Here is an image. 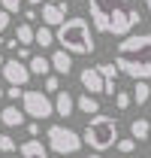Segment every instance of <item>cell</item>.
<instances>
[{
  "instance_id": "cell-1",
  "label": "cell",
  "mask_w": 151,
  "mask_h": 158,
  "mask_svg": "<svg viewBox=\"0 0 151 158\" xmlns=\"http://www.w3.org/2000/svg\"><path fill=\"white\" fill-rule=\"evenodd\" d=\"M88 15L91 24L100 34H112V37H130L133 27L142 21L139 9L133 0H88Z\"/></svg>"
},
{
  "instance_id": "cell-2",
  "label": "cell",
  "mask_w": 151,
  "mask_h": 158,
  "mask_svg": "<svg viewBox=\"0 0 151 158\" xmlns=\"http://www.w3.org/2000/svg\"><path fill=\"white\" fill-rule=\"evenodd\" d=\"M115 67L118 73H127L136 82L151 79V34H130L115 49Z\"/></svg>"
},
{
  "instance_id": "cell-3",
  "label": "cell",
  "mask_w": 151,
  "mask_h": 158,
  "mask_svg": "<svg viewBox=\"0 0 151 158\" xmlns=\"http://www.w3.org/2000/svg\"><path fill=\"white\" fill-rule=\"evenodd\" d=\"M55 43H60V49L67 55H91L94 52V31H91L88 19L73 15L55 31Z\"/></svg>"
},
{
  "instance_id": "cell-4",
  "label": "cell",
  "mask_w": 151,
  "mask_h": 158,
  "mask_svg": "<svg viewBox=\"0 0 151 158\" xmlns=\"http://www.w3.org/2000/svg\"><path fill=\"white\" fill-rule=\"evenodd\" d=\"M118 140H121V134H118V118H115V116L97 113V116L88 118L85 134H82V143H88L97 155H100V152H106V149H112Z\"/></svg>"
},
{
  "instance_id": "cell-5",
  "label": "cell",
  "mask_w": 151,
  "mask_h": 158,
  "mask_svg": "<svg viewBox=\"0 0 151 158\" xmlns=\"http://www.w3.org/2000/svg\"><path fill=\"white\" fill-rule=\"evenodd\" d=\"M45 140H48V149L57 152V158H70L82 149V137L67 125H52L45 131Z\"/></svg>"
},
{
  "instance_id": "cell-6",
  "label": "cell",
  "mask_w": 151,
  "mask_h": 158,
  "mask_svg": "<svg viewBox=\"0 0 151 158\" xmlns=\"http://www.w3.org/2000/svg\"><path fill=\"white\" fill-rule=\"evenodd\" d=\"M21 113L30 116L33 122H42V118L55 116V103L45 91H24L21 94Z\"/></svg>"
},
{
  "instance_id": "cell-7",
  "label": "cell",
  "mask_w": 151,
  "mask_h": 158,
  "mask_svg": "<svg viewBox=\"0 0 151 158\" xmlns=\"http://www.w3.org/2000/svg\"><path fill=\"white\" fill-rule=\"evenodd\" d=\"M0 73H3V79H6L12 88H24V85H27V79H30L27 64H21V61H15V58H6V64L0 67Z\"/></svg>"
},
{
  "instance_id": "cell-8",
  "label": "cell",
  "mask_w": 151,
  "mask_h": 158,
  "mask_svg": "<svg viewBox=\"0 0 151 158\" xmlns=\"http://www.w3.org/2000/svg\"><path fill=\"white\" fill-rule=\"evenodd\" d=\"M67 12H70V3L67 0H60V3H42V9H39L45 27H60L67 21Z\"/></svg>"
},
{
  "instance_id": "cell-9",
  "label": "cell",
  "mask_w": 151,
  "mask_h": 158,
  "mask_svg": "<svg viewBox=\"0 0 151 158\" xmlns=\"http://www.w3.org/2000/svg\"><path fill=\"white\" fill-rule=\"evenodd\" d=\"M79 79H82V85H85V94H91V98H97V94H103V76L97 73V67H85L82 73H79Z\"/></svg>"
},
{
  "instance_id": "cell-10",
  "label": "cell",
  "mask_w": 151,
  "mask_h": 158,
  "mask_svg": "<svg viewBox=\"0 0 151 158\" xmlns=\"http://www.w3.org/2000/svg\"><path fill=\"white\" fill-rule=\"evenodd\" d=\"M0 125H3V128H18V125H24V113H21V106H15V103L3 106V110H0Z\"/></svg>"
},
{
  "instance_id": "cell-11",
  "label": "cell",
  "mask_w": 151,
  "mask_h": 158,
  "mask_svg": "<svg viewBox=\"0 0 151 158\" xmlns=\"http://www.w3.org/2000/svg\"><path fill=\"white\" fill-rule=\"evenodd\" d=\"M21 158H48V146L45 143H39V140H24L18 146Z\"/></svg>"
},
{
  "instance_id": "cell-12",
  "label": "cell",
  "mask_w": 151,
  "mask_h": 158,
  "mask_svg": "<svg viewBox=\"0 0 151 158\" xmlns=\"http://www.w3.org/2000/svg\"><path fill=\"white\" fill-rule=\"evenodd\" d=\"M52 103H55V113L57 116H73V110H76V100H73V94H70V91H57V98L52 100Z\"/></svg>"
},
{
  "instance_id": "cell-13",
  "label": "cell",
  "mask_w": 151,
  "mask_h": 158,
  "mask_svg": "<svg viewBox=\"0 0 151 158\" xmlns=\"http://www.w3.org/2000/svg\"><path fill=\"white\" fill-rule=\"evenodd\" d=\"M48 64H52V70H57V73H60V76H67V73H70V70H73V58H70V55H67V52H64V49H57L55 55H52V58H48Z\"/></svg>"
},
{
  "instance_id": "cell-14",
  "label": "cell",
  "mask_w": 151,
  "mask_h": 158,
  "mask_svg": "<svg viewBox=\"0 0 151 158\" xmlns=\"http://www.w3.org/2000/svg\"><path fill=\"white\" fill-rule=\"evenodd\" d=\"M130 137L136 140V143L148 140L151 137V122H148V118H133V122H130Z\"/></svg>"
},
{
  "instance_id": "cell-15",
  "label": "cell",
  "mask_w": 151,
  "mask_h": 158,
  "mask_svg": "<svg viewBox=\"0 0 151 158\" xmlns=\"http://www.w3.org/2000/svg\"><path fill=\"white\" fill-rule=\"evenodd\" d=\"M76 110L85 113V116H97V113H100V100L91 98V94H79V98H76Z\"/></svg>"
},
{
  "instance_id": "cell-16",
  "label": "cell",
  "mask_w": 151,
  "mask_h": 158,
  "mask_svg": "<svg viewBox=\"0 0 151 158\" xmlns=\"http://www.w3.org/2000/svg\"><path fill=\"white\" fill-rule=\"evenodd\" d=\"M27 70H30V76H48L52 64H48V58H42V55H33V58L27 61Z\"/></svg>"
},
{
  "instance_id": "cell-17",
  "label": "cell",
  "mask_w": 151,
  "mask_h": 158,
  "mask_svg": "<svg viewBox=\"0 0 151 158\" xmlns=\"http://www.w3.org/2000/svg\"><path fill=\"white\" fill-rule=\"evenodd\" d=\"M15 43H18V46H24V49H30V43H33V24H24V21H21L18 27H15Z\"/></svg>"
},
{
  "instance_id": "cell-18",
  "label": "cell",
  "mask_w": 151,
  "mask_h": 158,
  "mask_svg": "<svg viewBox=\"0 0 151 158\" xmlns=\"http://www.w3.org/2000/svg\"><path fill=\"white\" fill-rule=\"evenodd\" d=\"M33 43H39V49H42V46H52V43H55V31L45 27V24L33 27Z\"/></svg>"
},
{
  "instance_id": "cell-19",
  "label": "cell",
  "mask_w": 151,
  "mask_h": 158,
  "mask_svg": "<svg viewBox=\"0 0 151 158\" xmlns=\"http://www.w3.org/2000/svg\"><path fill=\"white\" fill-rule=\"evenodd\" d=\"M130 98L136 100V106H145V103H148V98H151V85H148V82H136V88H133Z\"/></svg>"
},
{
  "instance_id": "cell-20",
  "label": "cell",
  "mask_w": 151,
  "mask_h": 158,
  "mask_svg": "<svg viewBox=\"0 0 151 158\" xmlns=\"http://www.w3.org/2000/svg\"><path fill=\"white\" fill-rule=\"evenodd\" d=\"M97 73L103 76V82H115L118 79V67H115V61L112 64H97Z\"/></svg>"
},
{
  "instance_id": "cell-21",
  "label": "cell",
  "mask_w": 151,
  "mask_h": 158,
  "mask_svg": "<svg viewBox=\"0 0 151 158\" xmlns=\"http://www.w3.org/2000/svg\"><path fill=\"white\" fill-rule=\"evenodd\" d=\"M115 149H118L121 155H130L133 149H136V140H133V137H121L118 143H115Z\"/></svg>"
},
{
  "instance_id": "cell-22",
  "label": "cell",
  "mask_w": 151,
  "mask_h": 158,
  "mask_svg": "<svg viewBox=\"0 0 151 158\" xmlns=\"http://www.w3.org/2000/svg\"><path fill=\"white\" fill-rule=\"evenodd\" d=\"M0 9L6 15H15V12H21V0H0Z\"/></svg>"
},
{
  "instance_id": "cell-23",
  "label": "cell",
  "mask_w": 151,
  "mask_h": 158,
  "mask_svg": "<svg viewBox=\"0 0 151 158\" xmlns=\"http://www.w3.org/2000/svg\"><path fill=\"white\" fill-rule=\"evenodd\" d=\"M130 103H133L130 91H118V94H115V106H118V110H130Z\"/></svg>"
},
{
  "instance_id": "cell-24",
  "label": "cell",
  "mask_w": 151,
  "mask_h": 158,
  "mask_svg": "<svg viewBox=\"0 0 151 158\" xmlns=\"http://www.w3.org/2000/svg\"><path fill=\"white\" fill-rule=\"evenodd\" d=\"M0 152H15V140L9 134H0Z\"/></svg>"
},
{
  "instance_id": "cell-25",
  "label": "cell",
  "mask_w": 151,
  "mask_h": 158,
  "mask_svg": "<svg viewBox=\"0 0 151 158\" xmlns=\"http://www.w3.org/2000/svg\"><path fill=\"white\" fill-rule=\"evenodd\" d=\"M57 88H60V79L48 73V76H45V91H57Z\"/></svg>"
},
{
  "instance_id": "cell-26",
  "label": "cell",
  "mask_w": 151,
  "mask_h": 158,
  "mask_svg": "<svg viewBox=\"0 0 151 158\" xmlns=\"http://www.w3.org/2000/svg\"><path fill=\"white\" fill-rule=\"evenodd\" d=\"M39 15H37V9H24V24H33Z\"/></svg>"
},
{
  "instance_id": "cell-27",
  "label": "cell",
  "mask_w": 151,
  "mask_h": 158,
  "mask_svg": "<svg viewBox=\"0 0 151 158\" xmlns=\"http://www.w3.org/2000/svg\"><path fill=\"white\" fill-rule=\"evenodd\" d=\"M6 94H9V98H12V103H15V100H21L24 88H12V85H9V91H6Z\"/></svg>"
},
{
  "instance_id": "cell-28",
  "label": "cell",
  "mask_w": 151,
  "mask_h": 158,
  "mask_svg": "<svg viewBox=\"0 0 151 158\" xmlns=\"http://www.w3.org/2000/svg\"><path fill=\"white\" fill-rule=\"evenodd\" d=\"M27 134H30V140L39 137V122H30V125H27Z\"/></svg>"
},
{
  "instance_id": "cell-29",
  "label": "cell",
  "mask_w": 151,
  "mask_h": 158,
  "mask_svg": "<svg viewBox=\"0 0 151 158\" xmlns=\"http://www.w3.org/2000/svg\"><path fill=\"white\" fill-rule=\"evenodd\" d=\"M6 27H9V15H6V12H3V9H0V34H3V31H6Z\"/></svg>"
},
{
  "instance_id": "cell-30",
  "label": "cell",
  "mask_w": 151,
  "mask_h": 158,
  "mask_svg": "<svg viewBox=\"0 0 151 158\" xmlns=\"http://www.w3.org/2000/svg\"><path fill=\"white\" fill-rule=\"evenodd\" d=\"M27 3H30V9H33V6H42L45 0H27Z\"/></svg>"
},
{
  "instance_id": "cell-31",
  "label": "cell",
  "mask_w": 151,
  "mask_h": 158,
  "mask_svg": "<svg viewBox=\"0 0 151 158\" xmlns=\"http://www.w3.org/2000/svg\"><path fill=\"white\" fill-rule=\"evenodd\" d=\"M88 158H103V155H97V152H91V155H88Z\"/></svg>"
},
{
  "instance_id": "cell-32",
  "label": "cell",
  "mask_w": 151,
  "mask_h": 158,
  "mask_svg": "<svg viewBox=\"0 0 151 158\" xmlns=\"http://www.w3.org/2000/svg\"><path fill=\"white\" fill-rule=\"evenodd\" d=\"M0 46H6V40H3V34H0Z\"/></svg>"
},
{
  "instance_id": "cell-33",
  "label": "cell",
  "mask_w": 151,
  "mask_h": 158,
  "mask_svg": "<svg viewBox=\"0 0 151 158\" xmlns=\"http://www.w3.org/2000/svg\"><path fill=\"white\" fill-rule=\"evenodd\" d=\"M3 64H6V58H3V55H0V67H3Z\"/></svg>"
},
{
  "instance_id": "cell-34",
  "label": "cell",
  "mask_w": 151,
  "mask_h": 158,
  "mask_svg": "<svg viewBox=\"0 0 151 158\" xmlns=\"http://www.w3.org/2000/svg\"><path fill=\"white\" fill-rule=\"evenodd\" d=\"M3 94H6V91H3V85H0V98H3Z\"/></svg>"
},
{
  "instance_id": "cell-35",
  "label": "cell",
  "mask_w": 151,
  "mask_h": 158,
  "mask_svg": "<svg viewBox=\"0 0 151 158\" xmlns=\"http://www.w3.org/2000/svg\"><path fill=\"white\" fill-rule=\"evenodd\" d=\"M0 128H3V125H0Z\"/></svg>"
},
{
  "instance_id": "cell-36",
  "label": "cell",
  "mask_w": 151,
  "mask_h": 158,
  "mask_svg": "<svg viewBox=\"0 0 151 158\" xmlns=\"http://www.w3.org/2000/svg\"><path fill=\"white\" fill-rule=\"evenodd\" d=\"M67 3H70V0H67Z\"/></svg>"
}]
</instances>
